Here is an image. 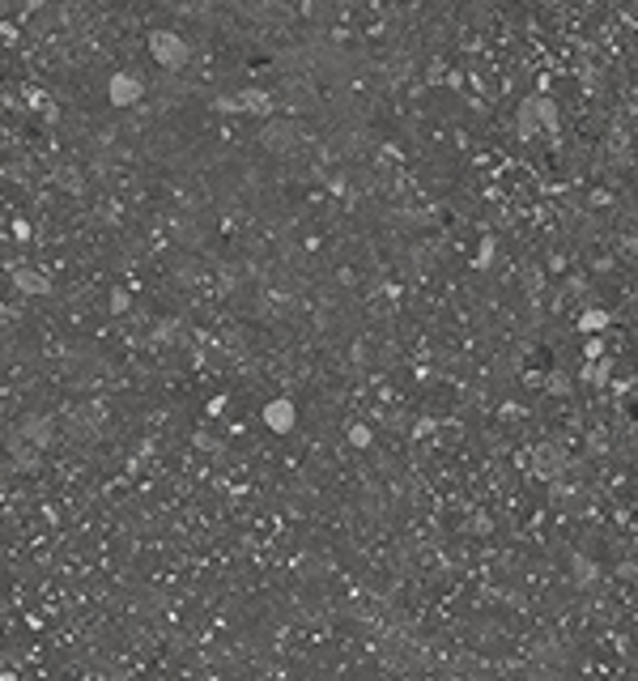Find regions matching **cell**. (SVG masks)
<instances>
[{"instance_id": "cell-1", "label": "cell", "mask_w": 638, "mask_h": 681, "mask_svg": "<svg viewBox=\"0 0 638 681\" xmlns=\"http://www.w3.org/2000/svg\"><path fill=\"white\" fill-rule=\"evenodd\" d=\"M111 98H115V102H136V98H141V85H136L132 77H115V81H111Z\"/></svg>"}, {"instance_id": "cell-2", "label": "cell", "mask_w": 638, "mask_h": 681, "mask_svg": "<svg viewBox=\"0 0 638 681\" xmlns=\"http://www.w3.org/2000/svg\"><path fill=\"white\" fill-rule=\"evenodd\" d=\"M153 47L162 51V55H158L162 64H179V60H183V47H179L175 38H166V34H158V38H153Z\"/></svg>"}]
</instances>
